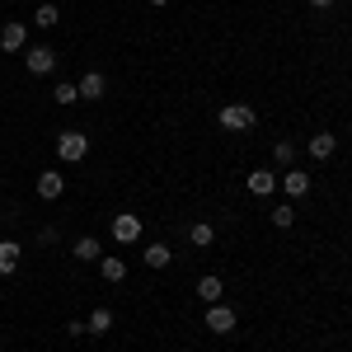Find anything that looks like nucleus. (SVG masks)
Listing matches in <instances>:
<instances>
[{"instance_id":"1","label":"nucleus","mask_w":352,"mask_h":352,"mask_svg":"<svg viewBox=\"0 0 352 352\" xmlns=\"http://www.w3.org/2000/svg\"><path fill=\"white\" fill-rule=\"evenodd\" d=\"M217 122H221V127H226V132H249V127L258 122V113L249 109V104H221Z\"/></svg>"},{"instance_id":"2","label":"nucleus","mask_w":352,"mask_h":352,"mask_svg":"<svg viewBox=\"0 0 352 352\" xmlns=\"http://www.w3.org/2000/svg\"><path fill=\"white\" fill-rule=\"evenodd\" d=\"M85 151H89V136L85 132H61L56 136V160L76 164V160H85Z\"/></svg>"},{"instance_id":"3","label":"nucleus","mask_w":352,"mask_h":352,"mask_svg":"<svg viewBox=\"0 0 352 352\" xmlns=\"http://www.w3.org/2000/svg\"><path fill=\"white\" fill-rule=\"evenodd\" d=\"M24 71L28 76H52L56 71V52L52 47H28L24 52Z\"/></svg>"},{"instance_id":"4","label":"nucleus","mask_w":352,"mask_h":352,"mask_svg":"<svg viewBox=\"0 0 352 352\" xmlns=\"http://www.w3.org/2000/svg\"><path fill=\"white\" fill-rule=\"evenodd\" d=\"M207 329H212V333H235V310H230L226 300L207 305Z\"/></svg>"},{"instance_id":"5","label":"nucleus","mask_w":352,"mask_h":352,"mask_svg":"<svg viewBox=\"0 0 352 352\" xmlns=\"http://www.w3.org/2000/svg\"><path fill=\"white\" fill-rule=\"evenodd\" d=\"M113 240H118V244H136V240H141V217H132V212L113 217Z\"/></svg>"},{"instance_id":"6","label":"nucleus","mask_w":352,"mask_h":352,"mask_svg":"<svg viewBox=\"0 0 352 352\" xmlns=\"http://www.w3.org/2000/svg\"><path fill=\"white\" fill-rule=\"evenodd\" d=\"M80 99H89V104H99L104 94H109V80H104V71H89V76H80Z\"/></svg>"},{"instance_id":"7","label":"nucleus","mask_w":352,"mask_h":352,"mask_svg":"<svg viewBox=\"0 0 352 352\" xmlns=\"http://www.w3.org/2000/svg\"><path fill=\"white\" fill-rule=\"evenodd\" d=\"M28 43V24H5L0 28V52H24Z\"/></svg>"},{"instance_id":"8","label":"nucleus","mask_w":352,"mask_h":352,"mask_svg":"<svg viewBox=\"0 0 352 352\" xmlns=\"http://www.w3.org/2000/svg\"><path fill=\"white\" fill-rule=\"evenodd\" d=\"M282 192H287V202L305 197V192H310V174H300V169H287V174H282Z\"/></svg>"},{"instance_id":"9","label":"nucleus","mask_w":352,"mask_h":352,"mask_svg":"<svg viewBox=\"0 0 352 352\" xmlns=\"http://www.w3.org/2000/svg\"><path fill=\"white\" fill-rule=\"evenodd\" d=\"M61 188H66V179H61L56 169H43V174H38V197H43V202H56Z\"/></svg>"},{"instance_id":"10","label":"nucleus","mask_w":352,"mask_h":352,"mask_svg":"<svg viewBox=\"0 0 352 352\" xmlns=\"http://www.w3.org/2000/svg\"><path fill=\"white\" fill-rule=\"evenodd\" d=\"M244 188L254 192V197H268V192H277V174H268V169H254V174L244 179Z\"/></svg>"},{"instance_id":"11","label":"nucleus","mask_w":352,"mask_h":352,"mask_svg":"<svg viewBox=\"0 0 352 352\" xmlns=\"http://www.w3.org/2000/svg\"><path fill=\"white\" fill-rule=\"evenodd\" d=\"M19 258H24V249L14 240H0V277H10V272L19 268Z\"/></svg>"},{"instance_id":"12","label":"nucleus","mask_w":352,"mask_h":352,"mask_svg":"<svg viewBox=\"0 0 352 352\" xmlns=\"http://www.w3.org/2000/svg\"><path fill=\"white\" fill-rule=\"evenodd\" d=\"M333 151H338L333 132H315L310 136V155H315V160H333Z\"/></svg>"},{"instance_id":"13","label":"nucleus","mask_w":352,"mask_h":352,"mask_svg":"<svg viewBox=\"0 0 352 352\" xmlns=\"http://www.w3.org/2000/svg\"><path fill=\"white\" fill-rule=\"evenodd\" d=\"M197 296L207 300V305H217V300H226V282H221V277H212V272H207V277H202V282H197Z\"/></svg>"},{"instance_id":"14","label":"nucleus","mask_w":352,"mask_h":352,"mask_svg":"<svg viewBox=\"0 0 352 352\" xmlns=\"http://www.w3.org/2000/svg\"><path fill=\"white\" fill-rule=\"evenodd\" d=\"M99 258H104V254H99V240H94V235H80V240H76V263H99Z\"/></svg>"},{"instance_id":"15","label":"nucleus","mask_w":352,"mask_h":352,"mask_svg":"<svg viewBox=\"0 0 352 352\" xmlns=\"http://www.w3.org/2000/svg\"><path fill=\"white\" fill-rule=\"evenodd\" d=\"M109 329H113V310H109V305H94V315H89L85 333H109Z\"/></svg>"},{"instance_id":"16","label":"nucleus","mask_w":352,"mask_h":352,"mask_svg":"<svg viewBox=\"0 0 352 352\" xmlns=\"http://www.w3.org/2000/svg\"><path fill=\"white\" fill-rule=\"evenodd\" d=\"M99 272H104V282H122L127 277V263L118 254H109V258H99Z\"/></svg>"},{"instance_id":"17","label":"nucleus","mask_w":352,"mask_h":352,"mask_svg":"<svg viewBox=\"0 0 352 352\" xmlns=\"http://www.w3.org/2000/svg\"><path fill=\"white\" fill-rule=\"evenodd\" d=\"M141 258H146V268H169V258H174V254H169V244H146V254H141Z\"/></svg>"},{"instance_id":"18","label":"nucleus","mask_w":352,"mask_h":352,"mask_svg":"<svg viewBox=\"0 0 352 352\" xmlns=\"http://www.w3.org/2000/svg\"><path fill=\"white\" fill-rule=\"evenodd\" d=\"M188 240L197 244V249H207V244L217 240V230H212V226H207V221H192V226H188Z\"/></svg>"},{"instance_id":"19","label":"nucleus","mask_w":352,"mask_h":352,"mask_svg":"<svg viewBox=\"0 0 352 352\" xmlns=\"http://www.w3.org/2000/svg\"><path fill=\"white\" fill-rule=\"evenodd\" d=\"M52 99H56V104H80V89H76V80H61V85L52 89Z\"/></svg>"},{"instance_id":"20","label":"nucleus","mask_w":352,"mask_h":352,"mask_svg":"<svg viewBox=\"0 0 352 352\" xmlns=\"http://www.w3.org/2000/svg\"><path fill=\"white\" fill-rule=\"evenodd\" d=\"M292 221H296V207H292V202H277V207H272V226H277V230H287Z\"/></svg>"},{"instance_id":"21","label":"nucleus","mask_w":352,"mask_h":352,"mask_svg":"<svg viewBox=\"0 0 352 352\" xmlns=\"http://www.w3.org/2000/svg\"><path fill=\"white\" fill-rule=\"evenodd\" d=\"M56 24V5H38V28H52Z\"/></svg>"},{"instance_id":"22","label":"nucleus","mask_w":352,"mask_h":352,"mask_svg":"<svg viewBox=\"0 0 352 352\" xmlns=\"http://www.w3.org/2000/svg\"><path fill=\"white\" fill-rule=\"evenodd\" d=\"M272 151H277V160H282V164H292V160H296V146H292V141H277Z\"/></svg>"},{"instance_id":"23","label":"nucleus","mask_w":352,"mask_h":352,"mask_svg":"<svg viewBox=\"0 0 352 352\" xmlns=\"http://www.w3.org/2000/svg\"><path fill=\"white\" fill-rule=\"evenodd\" d=\"M310 5H315V10H329V5H333V0H310Z\"/></svg>"},{"instance_id":"24","label":"nucleus","mask_w":352,"mask_h":352,"mask_svg":"<svg viewBox=\"0 0 352 352\" xmlns=\"http://www.w3.org/2000/svg\"><path fill=\"white\" fill-rule=\"evenodd\" d=\"M151 5H169V0H151Z\"/></svg>"}]
</instances>
